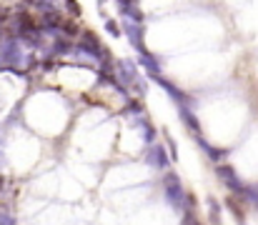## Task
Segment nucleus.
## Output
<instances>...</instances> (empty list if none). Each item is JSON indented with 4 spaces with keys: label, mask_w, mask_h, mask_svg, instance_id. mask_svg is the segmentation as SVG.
<instances>
[{
    "label": "nucleus",
    "mask_w": 258,
    "mask_h": 225,
    "mask_svg": "<svg viewBox=\"0 0 258 225\" xmlns=\"http://www.w3.org/2000/svg\"><path fill=\"white\" fill-rule=\"evenodd\" d=\"M163 183H166V200H168V205L175 208V210H180L183 208V195H185V190L180 185V178L175 173H166Z\"/></svg>",
    "instance_id": "nucleus-1"
},
{
    "label": "nucleus",
    "mask_w": 258,
    "mask_h": 225,
    "mask_svg": "<svg viewBox=\"0 0 258 225\" xmlns=\"http://www.w3.org/2000/svg\"><path fill=\"white\" fill-rule=\"evenodd\" d=\"M216 175L223 180V185L228 188V190H233L236 195H241L243 193V180L238 178V173L233 170V165H216Z\"/></svg>",
    "instance_id": "nucleus-2"
},
{
    "label": "nucleus",
    "mask_w": 258,
    "mask_h": 225,
    "mask_svg": "<svg viewBox=\"0 0 258 225\" xmlns=\"http://www.w3.org/2000/svg\"><path fill=\"white\" fill-rule=\"evenodd\" d=\"M146 160H148V165L156 168V170H166V168H168V155H166V150L161 148V145H156V143L148 148Z\"/></svg>",
    "instance_id": "nucleus-3"
},
{
    "label": "nucleus",
    "mask_w": 258,
    "mask_h": 225,
    "mask_svg": "<svg viewBox=\"0 0 258 225\" xmlns=\"http://www.w3.org/2000/svg\"><path fill=\"white\" fill-rule=\"evenodd\" d=\"M208 218H211V225H223V215H221V205L216 203V198H213V195L208 198Z\"/></svg>",
    "instance_id": "nucleus-4"
},
{
    "label": "nucleus",
    "mask_w": 258,
    "mask_h": 225,
    "mask_svg": "<svg viewBox=\"0 0 258 225\" xmlns=\"http://www.w3.org/2000/svg\"><path fill=\"white\" fill-rule=\"evenodd\" d=\"M201 148L208 153V158L213 160V163H218V160H223V155H226V150H218V148H213V145H208L206 140H201Z\"/></svg>",
    "instance_id": "nucleus-5"
},
{
    "label": "nucleus",
    "mask_w": 258,
    "mask_h": 225,
    "mask_svg": "<svg viewBox=\"0 0 258 225\" xmlns=\"http://www.w3.org/2000/svg\"><path fill=\"white\" fill-rule=\"evenodd\" d=\"M226 205H228V210H231V213H236V218H238V220H243V210H241V205H238V200H236L233 195H228V198H226Z\"/></svg>",
    "instance_id": "nucleus-6"
},
{
    "label": "nucleus",
    "mask_w": 258,
    "mask_h": 225,
    "mask_svg": "<svg viewBox=\"0 0 258 225\" xmlns=\"http://www.w3.org/2000/svg\"><path fill=\"white\" fill-rule=\"evenodd\" d=\"M198 220H196V215H193V210H185L183 213V220H180V225H196Z\"/></svg>",
    "instance_id": "nucleus-7"
},
{
    "label": "nucleus",
    "mask_w": 258,
    "mask_h": 225,
    "mask_svg": "<svg viewBox=\"0 0 258 225\" xmlns=\"http://www.w3.org/2000/svg\"><path fill=\"white\" fill-rule=\"evenodd\" d=\"M183 118H185V123H188V128H190V130H198V120H196L190 113H183Z\"/></svg>",
    "instance_id": "nucleus-8"
},
{
    "label": "nucleus",
    "mask_w": 258,
    "mask_h": 225,
    "mask_svg": "<svg viewBox=\"0 0 258 225\" xmlns=\"http://www.w3.org/2000/svg\"><path fill=\"white\" fill-rule=\"evenodd\" d=\"M0 225H15V218L10 213H0Z\"/></svg>",
    "instance_id": "nucleus-9"
},
{
    "label": "nucleus",
    "mask_w": 258,
    "mask_h": 225,
    "mask_svg": "<svg viewBox=\"0 0 258 225\" xmlns=\"http://www.w3.org/2000/svg\"><path fill=\"white\" fill-rule=\"evenodd\" d=\"M63 28H66V33H76V30H78V25H76L73 20H66V23H63Z\"/></svg>",
    "instance_id": "nucleus-10"
},
{
    "label": "nucleus",
    "mask_w": 258,
    "mask_h": 225,
    "mask_svg": "<svg viewBox=\"0 0 258 225\" xmlns=\"http://www.w3.org/2000/svg\"><path fill=\"white\" fill-rule=\"evenodd\" d=\"M3 188H5V178L0 175V190H3Z\"/></svg>",
    "instance_id": "nucleus-11"
},
{
    "label": "nucleus",
    "mask_w": 258,
    "mask_h": 225,
    "mask_svg": "<svg viewBox=\"0 0 258 225\" xmlns=\"http://www.w3.org/2000/svg\"><path fill=\"white\" fill-rule=\"evenodd\" d=\"M196 225H201V223H196Z\"/></svg>",
    "instance_id": "nucleus-12"
}]
</instances>
